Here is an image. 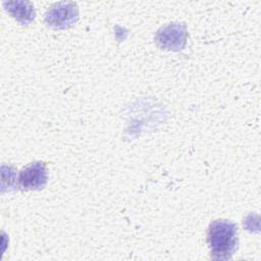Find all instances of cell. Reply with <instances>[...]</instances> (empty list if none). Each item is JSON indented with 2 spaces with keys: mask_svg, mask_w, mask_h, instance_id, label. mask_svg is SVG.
<instances>
[{
  "mask_svg": "<svg viewBox=\"0 0 261 261\" xmlns=\"http://www.w3.org/2000/svg\"><path fill=\"white\" fill-rule=\"evenodd\" d=\"M207 241L212 258L229 259L238 247V226L228 220H214L208 227Z\"/></svg>",
  "mask_w": 261,
  "mask_h": 261,
  "instance_id": "obj_1",
  "label": "cell"
},
{
  "mask_svg": "<svg viewBox=\"0 0 261 261\" xmlns=\"http://www.w3.org/2000/svg\"><path fill=\"white\" fill-rule=\"evenodd\" d=\"M187 27L181 22H171L161 27L155 36L157 44L166 50H182L187 43Z\"/></svg>",
  "mask_w": 261,
  "mask_h": 261,
  "instance_id": "obj_2",
  "label": "cell"
},
{
  "mask_svg": "<svg viewBox=\"0 0 261 261\" xmlns=\"http://www.w3.org/2000/svg\"><path fill=\"white\" fill-rule=\"evenodd\" d=\"M79 17V9L73 2H59L52 5L45 14V21L55 29L71 27Z\"/></svg>",
  "mask_w": 261,
  "mask_h": 261,
  "instance_id": "obj_3",
  "label": "cell"
},
{
  "mask_svg": "<svg viewBox=\"0 0 261 261\" xmlns=\"http://www.w3.org/2000/svg\"><path fill=\"white\" fill-rule=\"evenodd\" d=\"M47 170L44 162H34L22 168L18 184L22 190H40L46 186Z\"/></svg>",
  "mask_w": 261,
  "mask_h": 261,
  "instance_id": "obj_4",
  "label": "cell"
},
{
  "mask_svg": "<svg viewBox=\"0 0 261 261\" xmlns=\"http://www.w3.org/2000/svg\"><path fill=\"white\" fill-rule=\"evenodd\" d=\"M6 10L22 24L30 23L35 18V10L30 2L11 1L4 2Z\"/></svg>",
  "mask_w": 261,
  "mask_h": 261,
  "instance_id": "obj_5",
  "label": "cell"
}]
</instances>
